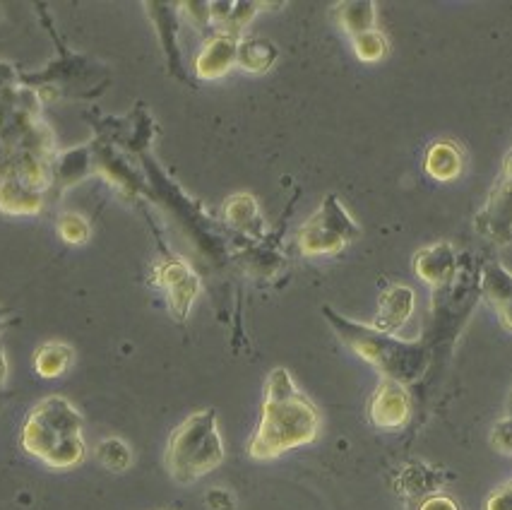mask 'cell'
Segmentation results:
<instances>
[{
    "label": "cell",
    "mask_w": 512,
    "mask_h": 510,
    "mask_svg": "<svg viewBox=\"0 0 512 510\" xmlns=\"http://www.w3.org/2000/svg\"><path fill=\"white\" fill-rule=\"evenodd\" d=\"M320 434L318 407L301 393L287 369L270 371L255 436L248 443L253 460H275L289 450L308 446Z\"/></svg>",
    "instance_id": "obj_1"
},
{
    "label": "cell",
    "mask_w": 512,
    "mask_h": 510,
    "mask_svg": "<svg viewBox=\"0 0 512 510\" xmlns=\"http://www.w3.org/2000/svg\"><path fill=\"white\" fill-rule=\"evenodd\" d=\"M20 443L25 453L53 470H73L87 455L82 414L68 397H44L27 414Z\"/></svg>",
    "instance_id": "obj_2"
},
{
    "label": "cell",
    "mask_w": 512,
    "mask_h": 510,
    "mask_svg": "<svg viewBox=\"0 0 512 510\" xmlns=\"http://www.w3.org/2000/svg\"><path fill=\"white\" fill-rule=\"evenodd\" d=\"M323 313L337 335L347 342L351 352L373 364L388 381L402 385L414 383L428 366V352L419 342L400 340L390 332L375 330L373 325L354 323V320L339 316L332 308H325Z\"/></svg>",
    "instance_id": "obj_3"
},
{
    "label": "cell",
    "mask_w": 512,
    "mask_h": 510,
    "mask_svg": "<svg viewBox=\"0 0 512 510\" xmlns=\"http://www.w3.org/2000/svg\"><path fill=\"white\" fill-rule=\"evenodd\" d=\"M224 462V441L217 412L200 409L171 431L164 450V465L176 484H195Z\"/></svg>",
    "instance_id": "obj_4"
},
{
    "label": "cell",
    "mask_w": 512,
    "mask_h": 510,
    "mask_svg": "<svg viewBox=\"0 0 512 510\" xmlns=\"http://www.w3.org/2000/svg\"><path fill=\"white\" fill-rule=\"evenodd\" d=\"M359 224L351 219L337 195H327L318 212L299 231V251L303 255H332L344 251L359 239Z\"/></svg>",
    "instance_id": "obj_5"
},
{
    "label": "cell",
    "mask_w": 512,
    "mask_h": 510,
    "mask_svg": "<svg viewBox=\"0 0 512 510\" xmlns=\"http://www.w3.org/2000/svg\"><path fill=\"white\" fill-rule=\"evenodd\" d=\"M474 227L481 236L491 239L498 246L512 243V150L503 162L498 181L493 183L491 193L479 215L474 217Z\"/></svg>",
    "instance_id": "obj_6"
},
{
    "label": "cell",
    "mask_w": 512,
    "mask_h": 510,
    "mask_svg": "<svg viewBox=\"0 0 512 510\" xmlns=\"http://www.w3.org/2000/svg\"><path fill=\"white\" fill-rule=\"evenodd\" d=\"M154 280L166 294L171 316L183 323L200 294V277L181 258H166L154 268Z\"/></svg>",
    "instance_id": "obj_7"
},
{
    "label": "cell",
    "mask_w": 512,
    "mask_h": 510,
    "mask_svg": "<svg viewBox=\"0 0 512 510\" xmlns=\"http://www.w3.org/2000/svg\"><path fill=\"white\" fill-rule=\"evenodd\" d=\"M409 414H412V402H409V393L402 383L388 381L378 385L368 405V417L378 429H400L407 424Z\"/></svg>",
    "instance_id": "obj_8"
},
{
    "label": "cell",
    "mask_w": 512,
    "mask_h": 510,
    "mask_svg": "<svg viewBox=\"0 0 512 510\" xmlns=\"http://www.w3.org/2000/svg\"><path fill=\"white\" fill-rule=\"evenodd\" d=\"M238 44H241V39L234 34L217 32L207 37L193 61L195 75L200 80H219V77L229 75L234 65H238Z\"/></svg>",
    "instance_id": "obj_9"
},
{
    "label": "cell",
    "mask_w": 512,
    "mask_h": 510,
    "mask_svg": "<svg viewBox=\"0 0 512 510\" xmlns=\"http://www.w3.org/2000/svg\"><path fill=\"white\" fill-rule=\"evenodd\" d=\"M414 272L431 287L445 289L455 282L457 255L450 243H433L414 255Z\"/></svg>",
    "instance_id": "obj_10"
},
{
    "label": "cell",
    "mask_w": 512,
    "mask_h": 510,
    "mask_svg": "<svg viewBox=\"0 0 512 510\" xmlns=\"http://www.w3.org/2000/svg\"><path fill=\"white\" fill-rule=\"evenodd\" d=\"M414 301L416 296L412 289L404 287V284H392V287L380 294L378 316H375L373 328L395 335V330H400L409 316H412Z\"/></svg>",
    "instance_id": "obj_11"
},
{
    "label": "cell",
    "mask_w": 512,
    "mask_h": 510,
    "mask_svg": "<svg viewBox=\"0 0 512 510\" xmlns=\"http://www.w3.org/2000/svg\"><path fill=\"white\" fill-rule=\"evenodd\" d=\"M484 292L493 306H496L500 320L508 330H512V275L503 270V265L488 263L484 268Z\"/></svg>",
    "instance_id": "obj_12"
},
{
    "label": "cell",
    "mask_w": 512,
    "mask_h": 510,
    "mask_svg": "<svg viewBox=\"0 0 512 510\" xmlns=\"http://www.w3.org/2000/svg\"><path fill=\"white\" fill-rule=\"evenodd\" d=\"M424 169L431 179L436 181H452L462 174L464 169V157L462 150L455 142H436L431 150L426 152Z\"/></svg>",
    "instance_id": "obj_13"
},
{
    "label": "cell",
    "mask_w": 512,
    "mask_h": 510,
    "mask_svg": "<svg viewBox=\"0 0 512 510\" xmlns=\"http://www.w3.org/2000/svg\"><path fill=\"white\" fill-rule=\"evenodd\" d=\"M73 361V347L65 345V342H46L34 354V369H37L41 378H58L73 366Z\"/></svg>",
    "instance_id": "obj_14"
},
{
    "label": "cell",
    "mask_w": 512,
    "mask_h": 510,
    "mask_svg": "<svg viewBox=\"0 0 512 510\" xmlns=\"http://www.w3.org/2000/svg\"><path fill=\"white\" fill-rule=\"evenodd\" d=\"M277 61V46L267 39H241L238 44V65L246 73H267Z\"/></svg>",
    "instance_id": "obj_15"
},
{
    "label": "cell",
    "mask_w": 512,
    "mask_h": 510,
    "mask_svg": "<svg viewBox=\"0 0 512 510\" xmlns=\"http://www.w3.org/2000/svg\"><path fill=\"white\" fill-rule=\"evenodd\" d=\"M337 13L351 39L375 29V3H342L337 5Z\"/></svg>",
    "instance_id": "obj_16"
},
{
    "label": "cell",
    "mask_w": 512,
    "mask_h": 510,
    "mask_svg": "<svg viewBox=\"0 0 512 510\" xmlns=\"http://www.w3.org/2000/svg\"><path fill=\"white\" fill-rule=\"evenodd\" d=\"M224 212H226V219H229V224H234V227L241 231H253L263 227L258 203H255L250 195H234V198H229V203L224 205Z\"/></svg>",
    "instance_id": "obj_17"
},
{
    "label": "cell",
    "mask_w": 512,
    "mask_h": 510,
    "mask_svg": "<svg viewBox=\"0 0 512 510\" xmlns=\"http://www.w3.org/2000/svg\"><path fill=\"white\" fill-rule=\"evenodd\" d=\"M97 458L106 470L111 472H125L133 465V450L123 438H104L97 448Z\"/></svg>",
    "instance_id": "obj_18"
},
{
    "label": "cell",
    "mask_w": 512,
    "mask_h": 510,
    "mask_svg": "<svg viewBox=\"0 0 512 510\" xmlns=\"http://www.w3.org/2000/svg\"><path fill=\"white\" fill-rule=\"evenodd\" d=\"M351 41H354L356 56L366 63L380 61V58H385V53H388V49H390L388 39H385L378 29H373V32H366V34H359V37H354Z\"/></svg>",
    "instance_id": "obj_19"
},
{
    "label": "cell",
    "mask_w": 512,
    "mask_h": 510,
    "mask_svg": "<svg viewBox=\"0 0 512 510\" xmlns=\"http://www.w3.org/2000/svg\"><path fill=\"white\" fill-rule=\"evenodd\" d=\"M58 231H61L63 241L73 243V246H77V243H87L89 234H92V229H89L85 217L75 215V212H68V215L61 217V222H58Z\"/></svg>",
    "instance_id": "obj_20"
},
{
    "label": "cell",
    "mask_w": 512,
    "mask_h": 510,
    "mask_svg": "<svg viewBox=\"0 0 512 510\" xmlns=\"http://www.w3.org/2000/svg\"><path fill=\"white\" fill-rule=\"evenodd\" d=\"M207 506L212 510H234L236 508V498L229 494L226 489H212L207 491Z\"/></svg>",
    "instance_id": "obj_21"
},
{
    "label": "cell",
    "mask_w": 512,
    "mask_h": 510,
    "mask_svg": "<svg viewBox=\"0 0 512 510\" xmlns=\"http://www.w3.org/2000/svg\"><path fill=\"white\" fill-rule=\"evenodd\" d=\"M421 510H457V506L450 501V498L433 496V498H428L424 506H421Z\"/></svg>",
    "instance_id": "obj_22"
}]
</instances>
